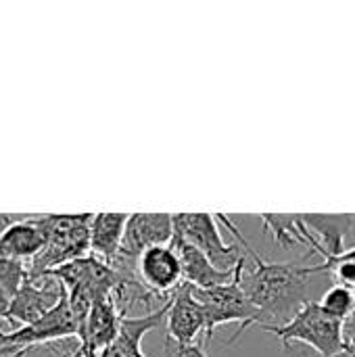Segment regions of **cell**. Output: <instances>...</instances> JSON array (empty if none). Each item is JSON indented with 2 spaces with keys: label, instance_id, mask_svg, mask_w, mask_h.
<instances>
[{
  "label": "cell",
  "instance_id": "cell-1",
  "mask_svg": "<svg viewBox=\"0 0 355 357\" xmlns=\"http://www.w3.org/2000/svg\"><path fill=\"white\" fill-rule=\"evenodd\" d=\"M216 215L218 222L224 224L243 247L247 261H251V268L245 266L243 270V289L257 310V326L287 324L303 307V303L310 301V284L316 276L314 266L276 264L264 259L226 213Z\"/></svg>",
  "mask_w": 355,
  "mask_h": 357
},
{
  "label": "cell",
  "instance_id": "cell-10",
  "mask_svg": "<svg viewBox=\"0 0 355 357\" xmlns=\"http://www.w3.org/2000/svg\"><path fill=\"white\" fill-rule=\"evenodd\" d=\"M167 339L176 345H192L207 333L205 310L195 295V287L182 284L174 295L167 312Z\"/></svg>",
  "mask_w": 355,
  "mask_h": 357
},
{
  "label": "cell",
  "instance_id": "cell-15",
  "mask_svg": "<svg viewBox=\"0 0 355 357\" xmlns=\"http://www.w3.org/2000/svg\"><path fill=\"white\" fill-rule=\"evenodd\" d=\"M128 213H94L90 224V255L111 266L121 251Z\"/></svg>",
  "mask_w": 355,
  "mask_h": 357
},
{
  "label": "cell",
  "instance_id": "cell-3",
  "mask_svg": "<svg viewBox=\"0 0 355 357\" xmlns=\"http://www.w3.org/2000/svg\"><path fill=\"white\" fill-rule=\"evenodd\" d=\"M247 266V257L241 261L236 276L232 278V282L216 287V289H207V291H199L195 289V295L199 299V303L205 310V318H207V333L205 339L207 343H211L213 333L218 326L230 324V322H239L236 335L228 341V345L236 343L239 337L251 328L257 326V310L253 307V303L249 301L245 289H243V270Z\"/></svg>",
  "mask_w": 355,
  "mask_h": 357
},
{
  "label": "cell",
  "instance_id": "cell-12",
  "mask_svg": "<svg viewBox=\"0 0 355 357\" xmlns=\"http://www.w3.org/2000/svg\"><path fill=\"white\" fill-rule=\"evenodd\" d=\"M48 241L46 215H23L0 234V253L31 264Z\"/></svg>",
  "mask_w": 355,
  "mask_h": 357
},
{
  "label": "cell",
  "instance_id": "cell-14",
  "mask_svg": "<svg viewBox=\"0 0 355 357\" xmlns=\"http://www.w3.org/2000/svg\"><path fill=\"white\" fill-rule=\"evenodd\" d=\"M169 303H172V299L165 305H161V307H157V310H153V312H149L146 316H140V318L123 316L117 339L100 357H146L144 351H142V339L151 331L161 326V322L167 318Z\"/></svg>",
  "mask_w": 355,
  "mask_h": 357
},
{
  "label": "cell",
  "instance_id": "cell-17",
  "mask_svg": "<svg viewBox=\"0 0 355 357\" xmlns=\"http://www.w3.org/2000/svg\"><path fill=\"white\" fill-rule=\"evenodd\" d=\"M0 357H80V341L77 339H63L42 345L29 347H2Z\"/></svg>",
  "mask_w": 355,
  "mask_h": 357
},
{
  "label": "cell",
  "instance_id": "cell-21",
  "mask_svg": "<svg viewBox=\"0 0 355 357\" xmlns=\"http://www.w3.org/2000/svg\"><path fill=\"white\" fill-rule=\"evenodd\" d=\"M335 357H355V343H352V347L347 351H343V354H339V356Z\"/></svg>",
  "mask_w": 355,
  "mask_h": 357
},
{
  "label": "cell",
  "instance_id": "cell-6",
  "mask_svg": "<svg viewBox=\"0 0 355 357\" xmlns=\"http://www.w3.org/2000/svg\"><path fill=\"white\" fill-rule=\"evenodd\" d=\"M67 299V289L54 272H40L27 276L19 293L10 299L6 312V324L10 328H21L38 322L46 314H50L61 301Z\"/></svg>",
  "mask_w": 355,
  "mask_h": 357
},
{
  "label": "cell",
  "instance_id": "cell-9",
  "mask_svg": "<svg viewBox=\"0 0 355 357\" xmlns=\"http://www.w3.org/2000/svg\"><path fill=\"white\" fill-rule=\"evenodd\" d=\"M174 238V215L169 213H132L126 226L121 259L138 261V257L161 245H169Z\"/></svg>",
  "mask_w": 355,
  "mask_h": 357
},
{
  "label": "cell",
  "instance_id": "cell-2",
  "mask_svg": "<svg viewBox=\"0 0 355 357\" xmlns=\"http://www.w3.org/2000/svg\"><path fill=\"white\" fill-rule=\"evenodd\" d=\"M264 333L274 335L287 349L293 343L312 347L320 357H335L352 347L347 339V324L320 305V301H308L303 307L280 326H262Z\"/></svg>",
  "mask_w": 355,
  "mask_h": 357
},
{
  "label": "cell",
  "instance_id": "cell-5",
  "mask_svg": "<svg viewBox=\"0 0 355 357\" xmlns=\"http://www.w3.org/2000/svg\"><path fill=\"white\" fill-rule=\"evenodd\" d=\"M174 234L203 251L220 270H234L245 257L239 243H224L216 213H174Z\"/></svg>",
  "mask_w": 355,
  "mask_h": 357
},
{
  "label": "cell",
  "instance_id": "cell-22",
  "mask_svg": "<svg viewBox=\"0 0 355 357\" xmlns=\"http://www.w3.org/2000/svg\"><path fill=\"white\" fill-rule=\"evenodd\" d=\"M4 333H8V331H6V328H4V326L0 324V335H4Z\"/></svg>",
  "mask_w": 355,
  "mask_h": 357
},
{
  "label": "cell",
  "instance_id": "cell-8",
  "mask_svg": "<svg viewBox=\"0 0 355 357\" xmlns=\"http://www.w3.org/2000/svg\"><path fill=\"white\" fill-rule=\"evenodd\" d=\"M136 272L142 284L161 301H169L184 284L182 264L172 243L144 251L136 261Z\"/></svg>",
  "mask_w": 355,
  "mask_h": 357
},
{
  "label": "cell",
  "instance_id": "cell-18",
  "mask_svg": "<svg viewBox=\"0 0 355 357\" xmlns=\"http://www.w3.org/2000/svg\"><path fill=\"white\" fill-rule=\"evenodd\" d=\"M320 305L324 307V312H328L331 316L343 320L345 324L355 316V295L354 291L333 284L320 299Z\"/></svg>",
  "mask_w": 355,
  "mask_h": 357
},
{
  "label": "cell",
  "instance_id": "cell-16",
  "mask_svg": "<svg viewBox=\"0 0 355 357\" xmlns=\"http://www.w3.org/2000/svg\"><path fill=\"white\" fill-rule=\"evenodd\" d=\"M303 245L310 247L312 253H320L322 255V264L314 266V274H328L333 278V284L345 287L349 291H354L355 295V247L354 249H345L341 255H331L326 251H322L318 245L303 241ZM347 339L355 343V316L347 322Z\"/></svg>",
  "mask_w": 355,
  "mask_h": 357
},
{
  "label": "cell",
  "instance_id": "cell-13",
  "mask_svg": "<svg viewBox=\"0 0 355 357\" xmlns=\"http://www.w3.org/2000/svg\"><path fill=\"white\" fill-rule=\"evenodd\" d=\"M172 245H174L178 257H180L184 282L195 287V289H199V291H207V289H216V287L232 282V278L236 276V270L241 266L239 264L234 270H220L203 251H199L197 247L188 245L186 241H182L176 234L172 238Z\"/></svg>",
  "mask_w": 355,
  "mask_h": 357
},
{
  "label": "cell",
  "instance_id": "cell-7",
  "mask_svg": "<svg viewBox=\"0 0 355 357\" xmlns=\"http://www.w3.org/2000/svg\"><path fill=\"white\" fill-rule=\"evenodd\" d=\"M77 335H80V326L71 314L69 301L65 299L38 322L0 335V349L2 347L17 349V347L42 345V343L63 341V339H77Z\"/></svg>",
  "mask_w": 355,
  "mask_h": 357
},
{
  "label": "cell",
  "instance_id": "cell-4",
  "mask_svg": "<svg viewBox=\"0 0 355 357\" xmlns=\"http://www.w3.org/2000/svg\"><path fill=\"white\" fill-rule=\"evenodd\" d=\"M94 213L46 215L48 241L40 255L29 264L31 274L52 272L65 264L90 255V224Z\"/></svg>",
  "mask_w": 355,
  "mask_h": 357
},
{
  "label": "cell",
  "instance_id": "cell-11",
  "mask_svg": "<svg viewBox=\"0 0 355 357\" xmlns=\"http://www.w3.org/2000/svg\"><path fill=\"white\" fill-rule=\"evenodd\" d=\"M123 314L119 312L113 295L94 301L84 331L80 335V357H100L117 339Z\"/></svg>",
  "mask_w": 355,
  "mask_h": 357
},
{
  "label": "cell",
  "instance_id": "cell-20",
  "mask_svg": "<svg viewBox=\"0 0 355 357\" xmlns=\"http://www.w3.org/2000/svg\"><path fill=\"white\" fill-rule=\"evenodd\" d=\"M165 357H207L205 349L197 343L192 345H176L167 339L165 343Z\"/></svg>",
  "mask_w": 355,
  "mask_h": 357
},
{
  "label": "cell",
  "instance_id": "cell-19",
  "mask_svg": "<svg viewBox=\"0 0 355 357\" xmlns=\"http://www.w3.org/2000/svg\"><path fill=\"white\" fill-rule=\"evenodd\" d=\"M29 276V264L0 253V289L13 299Z\"/></svg>",
  "mask_w": 355,
  "mask_h": 357
}]
</instances>
